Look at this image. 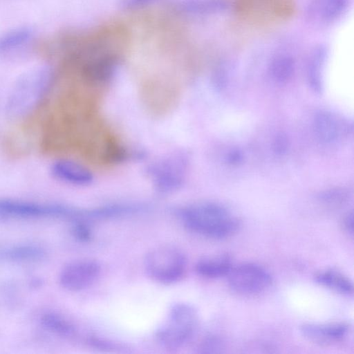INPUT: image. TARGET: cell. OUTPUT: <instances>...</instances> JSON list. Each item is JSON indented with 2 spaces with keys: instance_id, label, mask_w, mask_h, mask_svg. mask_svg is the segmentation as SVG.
I'll list each match as a JSON object with an SVG mask.
<instances>
[{
  "instance_id": "10",
  "label": "cell",
  "mask_w": 354,
  "mask_h": 354,
  "mask_svg": "<svg viewBox=\"0 0 354 354\" xmlns=\"http://www.w3.org/2000/svg\"><path fill=\"white\" fill-rule=\"evenodd\" d=\"M49 171L57 181L73 186H88L94 179L93 173L87 167L68 158L55 160L50 164Z\"/></svg>"
},
{
  "instance_id": "22",
  "label": "cell",
  "mask_w": 354,
  "mask_h": 354,
  "mask_svg": "<svg viewBox=\"0 0 354 354\" xmlns=\"http://www.w3.org/2000/svg\"><path fill=\"white\" fill-rule=\"evenodd\" d=\"M87 344L95 350L106 353H127L126 345L118 342L97 335H91L86 339Z\"/></svg>"
},
{
  "instance_id": "19",
  "label": "cell",
  "mask_w": 354,
  "mask_h": 354,
  "mask_svg": "<svg viewBox=\"0 0 354 354\" xmlns=\"http://www.w3.org/2000/svg\"><path fill=\"white\" fill-rule=\"evenodd\" d=\"M39 322L46 330L61 337H72L77 331L75 325L71 321L56 312L43 313Z\"/></svg>"
},
{
  "instance_id": "25",
  "label": "cell",
  "mask_w": 354,
  "mask_h": 354,
  "mask_svg": "<svg viewBox=\"0 0 354 354\" xmlns=\"http://www.w3.org/2000/svg\"><path fill=\"white\" fill-rule=\"evenodd\" d=\"M349 192L344 188H335L321 192L318 198L324 203L329 205H339L348 201Z\"/></svg>"
},
{
  "instance_id": "3",
  "label": "cell",
  "mask_w": 354,
  "mask_h": 354,
  "mask_svg": "<svg viewBox=\"0 0 354 354\" xmlns=\"http://www.w3.org/2000/svg\"><path fill=\"white\" fill-rule=\"evenodd\" d=\"M198 322L195 307L185 302L176 303L169 308L165 322L157 329L156 341L165 348L178 349L194 337Z\"/></svg>"
},
{
  "instance_id": "8",
  "label": "cell",
  "mask_w": 354,
  "mask_h": 354,
  "mask_svg": "<svg viewBox=\"0 0 354 354\" xmlns=\"http://www.w3.org/2000/svg\"><path fill=\"white\" fill-rule=\"evenodd\" d=\"M226 277L230 288L245 296L263 293L272 286L273 282L272 277L268 270L251 262L233 266Z\"/></svg>"
},
{
  "instance_id": "9",
  "label": "cell",
  "mask_w": 354,
  "mask_h": 354,
  "mask_svg": "<svg viewBox=\"0 0 354 354\" xmlns=\"http://www.w3.org/2000/svg\"><path fill=\"white\" fill-rule=\"evenodd\" d=\"M101 273L100 264L92 259L76 260L66 264L59 274L61 286L71 292H78L91 286Z\"/></svg>"
},
{
  "instance_id": "4",
  "label": "cell",
  "mask_w": 354,
  "mask_h": 354,
  "mask_svg": "<svg viewBox=\"0 0 354 354\" xmlns=\"http://www.w3.org/2000/svg\"><path fill=\"white\" fill-rule=\"evenodd\" d=\"M234 8L244 23L264 28L292 18L296 11V0H235Z\"/></svg>"
},
{
  "instance_id": "21",
  "label": "cell",
  "mask_w": 354,
  "mask_h": 354,
  "mask_svg": "<svg viewBox=\"0 0 354 354\" xmlns=\"http://www.w3.org/2000/svg\"><path fill=\"white\" fill-rule=\"evenodd\" d=\"M295 68L294 59L290 55L280 54L275 56L270 62L269 73L274 82L283 84L292 77Z\"/></svg>"
},
{
  "instance_id": "13",
  "label": "cell",
  "mask_w": 354,
  "mask_h": 354,
  "mask_svg": "<svg viewBox=\"0 0 354 354\" xmlns=\"http://www.w3.org/2000/svg\"><path fill=\"white\" fill-rule=\"evenodd\" d=\"M233 266L231 256L227 253H221L201 258L194 268L199 276L212 279L227 277Z\"/></svg>"
},
{
  "instance_id": "14",
  "label": "cell",
  "mask_w": 354,
  "mask_h": 354,
  "mask_svg": "<svg viewBox=\"0 0 354 354\" xmlns=\"http://www.w3.org/2000/svg\"><path fill=\"white\" fill-rule=\"evenodd\" d=\"M313 129L319 141L332 144L340 137L343 124L331 112L319 111L314 116Z\"/></svg>"
},
{
  "instance_id": "2",
  "label": "cell",
  "mask_w": 354,
  "mask_h": 354,
  "mask_svg": "<svg viewBox=\"0 0 354 354\" xmlns=\"http://www.w3.org/2000/svg\"><path fill=\"white\" fill-rule=\"evenodd\" d=\"M184 226L200 236L221 240L233 236L241 226L240 221L223 205L212 202L185 206L177 211Z\"/></svg>"
},
{
  "instance_id": "6",
  "label": "cell",
  "mask_w": 354,
  "mask_h": 354,
  "mask_svg": "<svg viewBox=\"0 0 354 354\" xmlns=\"http://www.w3.org/2000/svg\"><path fill=\"white\" fill-rule=\"evenodd\" d=\"M74 207L57 203L0 197V218L40 219L67 218L73 215Z\"/></svg>"
},
{
  "instance_id": "26",
  "label": "cell",
  "mask_w": 354,
  "mask_h": 354,
  "mask_svg": "<svg viewBox=\"0 0 354 354\" xmlns=\"http://www.w3.org/2000/svg\"><path fill=\"white\" fill-rule=\"evenodd\" d=\"M159 0H118L119 8L124 11H136L153 5Z\"/></svg>"
},
{
  "instance_id": "29",
  "label": "cell",
  "mask_w": 354,
  "mask_h": 354,
  "mask_svg": "<svg viewBox=\"0 0 354 354\" xmlns=\"http://www.w3.org/2000/svg\"><path fill=\"white\" fill-rule=\"evenodd\" d=\"M243 153L239 149H232L230 150L225 156L226 162L231 165H237L243 160Z\"/></svg>"
},
{
  "instance_id": "12",
  "label": "cell",
  "mask_w": 354,
  "mask_h": 354,
  "mask_svg": "<svg viewBox=\"0 0 354 354\" xmlns=\"http://www.w3.org/2000/svg\"><path fill=\"white\" fill-rule=\"evenodd\" d=\"M174 10L185 17H203L223 12L230 7L227 0H175Z\"/></svg>"
},
{
  "instance_id": "7",
  "label": "cell",
  "mask_w": 354,
  "mask_h": 354,
  "mask_svg": "<svg viewBox=\"0 0 354 354\" xmlns=\"http://www.w3.org/2000/svg\"><path fill=\"white\" fill-rule=\"evenodd\" d=\"M187 164V158L183 153H175L151 163L147 168V174L157 192L169 194L178 190L184 184Z\"/></svg>"
},
{
  "instance_id": "28",
  "label": "cell",
  "mask_w": 354,
  "mask_h": 354,
  "mask_svg": "<svg viewBox=\"0 0 354 354\" xmlns=\"http://www.w3.org/2000/svg\"><path fill=\"white\" fill-rule=\"evenodd\" d=\"M212 84L217 91H222L225 88L227 82V73L224 67L220 66L216 68L212 74Z\"/></svg>"
},
{
  "instance_id": "11",
  "label": "cell",
  "mask_w": 354,
  "mask_h": 354,
  "mask_svg": "<svg viewBox=\"0 0 354 354\" xmlns=\"http://www.w3.org/2000/svg\"><path fill=\"white\" fill-rule=\"evenodd\" d=\"M349 329V325L344 322L306 323L301 326L300 333L310 342L319 346H328L344 340Z\"/></svg>"
},
{
  "instance_id": "20",
  "label": "cell",
  "mask_w": 354,
  "mask_h": 354,
  "mask_svg": "<svg viewBox=\"0 0 354 354\" xmlns=\"http://www.w3.org/2000/svg\"><path fill=\"white\" fill-rule=\"evenodd\" d=\"M326 49L319 46L314 50L308 64L307 80L311 90L317 93L323 91V68L326 60Z\"/></svg>"
},
{
  "instance_id": "18",
  "label": "cell",
  "mask_w": 354,
  "mask_h": 354,
  "mask_svg": "<svg viewBox=\"0 0 354 354\" xmlns=\"http://www.w3.org/2000/svg\"><path fill=\"white\" fill-rule=\"evenodd\" d=\"M45 256L44 249L32 243L17 244L0 251L1 259L17 263L38 262Z\"/></svg>"
},
{
  "instance_id": "27",
  "label": "cell",
  "mask_w": 354,
  "mask_h": 354,
  "mask_svg": "<svg viewBox=\"0 0 354 354\" xmlns=\"http://www.w3.org/2000/svg\"><path fill=\"white\" fill-rule=\"evenodd\" d=\"M289 147V140L283 133H279L274 138L272 149L277 156H283L286 153Z\"/></svg>"
},
{
  "instance_id": "23",
  "label": "cell",
  "mask_w": 354,
  "mask_h": 354,
  "mask_svg": "<svg viewBox=\"0 0 354 354\" xmlns=\"http://www.w3.org/2000/svg\"><path fill=\"white\" fill-rule=\"evenodd\" d=\"M71 233L78 241L82 243L88 242L93 237V231L87 222L88 220L83 218H75L70 221Z\"/></svg>"
},
{
  "instance_id": "24",
  "label": "cell",
  "mask_w": 354,
  "mask_h": 354,
  "mask_svg": "<svg viewBox=\"0 0 354 354\" xmlns=\"http://www.w3.org/2000/svg\"><path fill=\"white\" fill-rule=\"evenodd\" d=\"M225 348V342L222 338L211 335L205 337L198 344L196 352L200 354H217L223 353Z\"/></svg>"
},
{
  "instance_id": "1",
  "label": "cell",
  "mask_w": 354,
  "mask_h": 354,
  "mask_svg": "<svg viewBox=\"0 0 354 354\" xmlns=\"http://www.w3.org/2000/svg\"><path fill=\"white\" fill-rule=\"evenodd\" d=\"M54 68L39 65L22 73L14 82L4 102V113L8 119L20 120L32 114L44 102L55 80Z\"/></svg>"
},
{
  "instance_id": "17",
  "label": "cell",
  "mask_w": 354,
  "mask_h": 354,
  "mask_svg": "<svg viewBox=\"0 0 354 354\" xmlns=\"http://www.w3.org/2000/svg\"><path fill=\"white\" fill-rule=\"evenodd\" d=\"M34 30L28 26L11 28L0 35V55H10L19 50L34 38Z\"/></svg>"
},
{
  "instance_id": "15",
  "label": "cell",
  "mask_w": 354,
  "mask_h": 354,
  "mask_svg": "<svg viewBox=\"0 0 354 354\" xmlns=\"http://www.w3.org/2000/svg\"><path fill=\"white\" fill-rule=\"evenodd\" d=\"M348 6V0H314L310 6V13L318 22L327 24L341 17Z\"/></svg>"
},
{
  "instance_id": "30",
  "label": "cell",
  "mask_w": 354,
  "mask_h": 354,
  "mask_svg": "<svg viewBox=\"0 0 354 354\" xmlns=\"http://www.w3.org/2000/svg\"><path fill=\"white\" fill-rule=\"evenodd\" d=\"M343 226L348 234L353 236L354 230V214L351 210L346 215L343 221Z\"/></svg>"
},
{
  "instance_id": "5",
  "label": "cell",
  "mask_w": 354,
  "mask_h": 354,
  "mask_svg": "<svg viewBox=\"0 0 354 354\" xmlns=\"http://www.w3.org/2000/svg\"><path fill=\"white\" fill-rule=\"evenodd\" d=\"M187 266L185 254L169 245L153 248L144 258L147 274L153 281L162 284H173L180 281L185 276Z\"/></svg>"
},
{
  "instance_id": "16",
  "label": "cell",
  "mask_w": 354,
  "mask_h": 354,
  "mask_svg": "<svg viewBox=\"0 0 354 354\" xmlns=\"http://www.w3.org/2000/svg\"><path fill=\"white\" fill-rule=\"evenodd\" d=\"M314 280L317 284L342 295L351 296L353 294L352 280L336 269L321 270L315 274Z\"/></svg>"
}]
</instances>
